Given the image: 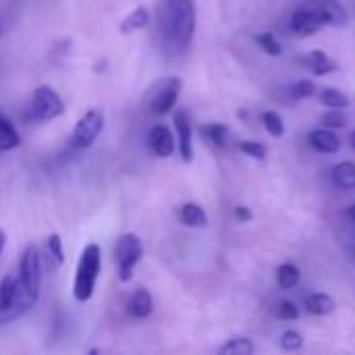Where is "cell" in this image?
<instances>
[{
  "label": "cell",
  "mask_w": 355,
  "mask_h": 355,
  "mask_svg": "<svg viewBox=\"0 0 355 355\" xmlns=\"http://www.w3.org/2000/svg\"><path fill=\"white\" fill-rule=\"evenodd\" d=\"M320 4L327 17V25H347L349 15L339 0H320Z\"/></svg>",
  "instance_id": "cell-20"
},
{
  "label": "cell",
  "mask_w": 355,
  "mask_h": 355,
  "mask_svg": "<svg viewBox=\"0 0 355 355\" xmlns=\"http://www.w3.org/2000/svg\"><path fill=\"white\" fill-rule=\"evenodd\" d=\"M127 312L131 318H137V320H144L148 318L152 312H154V297L148 289H135L127 302Z\"/></svg>",
  "instance_id": "cell-12"
},
{
  "label": "cell",
  "mask_w": 355,
  "mask_h": 355,
  "mask_svg": "<svg viewBox=\"0 0 355 355\" xmlns=\"http://www.w3.org/2000/svg\"><path fill=\"white\" fill-rule=\"evenodd\" d=\"M21 144V135L15 127V123L0 112V152H10Z\"/></svg>",
  "instance_id": "cell-17"
},
{
  "label": "cell",
  "mask_w": 355,
  "mask_h": 355,
  "mask_svg": "<svg viewBox=\"0 0 355 355\" xmlns=\"http://www.w3.org/2000/svg\"><path fill=\"white\" fill-rule=\"evenodd\" d=\"M262 123L266 127V131L272 135V137H283L285 135V123H283V116L275 110H266L262 114Z\"/></svg>",
  "instance_id": "cell-25"
},
{
  "label": "cell",
  "mask_w": 355,
  "mask_h": 355,
  "mask_svg": "<svg viewBox=\"0 0 355 355\" xmlns=\"http://www.w3.org/2000/svg\"><path fill=\"white\" fill-rule=\"evenodd\" d=\"M320 123L327 127V129H343L347 125V116L341 108H329L322 116H320Z\"/></svg>",
  "instance_id": "cell-27"
},
{
  "label": "cell",
  "mask_w": 355,
  "mask_h": 355,
  "mask_svg": "<svg viewBox=\"0 0 355 355\" xmlns=\"http://www.w3.org/2000/svg\"><path fill=\"white\" fill-rule=\"evenodd\" d=\"M104 129V112L100 108H92L87 110L73 127V133H71V146L73 148H89L94 146V141L98 139V135L102 133Z\"/></svg>",
  "instance_id": "cell-8"
},
{
  "label": "cell",
  "mask_w": 355,
  "mask_h": 355,
  "mask_svg": "<svg viewBox=\"0 0 355 355\" xmlns=\"http://www.w3.org/2000/svg\"><path fill=\"white\" fill-rule=\"evenodd\" d=\"M46 248H48V254L52 256V260L56 264H62L64 262V252H62V239H60V235H56V233L48 235Z\"/></svg>",
  "instance_id": "cell-29"
},
{
  "label": "cell",
  "mask_w": 355,
  "mask_h": 355,
  "mask_svg": "<svg viewBox=\"0 0 355 355\" xmlns=\"http://www.w3.org/2000/svg\"><path fill=\"white\" fill-rule=\"evenodd\" d=\"M173 123H175L177 137H179V154L183 162H191L193 160V129H191V121L187 112L177 110L173 116Z\"/></svg>",
  "instance_id": "cell-10"
},
{
  "label": "cell",
  "mask_w": 355,
  "mask_h": 355,
  "mask_svg": "<svg viewBox=\"0 0 355 355\" xmlns=\"http://www.w3.org/2000/svg\"><path fill=\"white\" fill-rule=\"evenodd\" d=\"M148 146L158 158H168L175 152V137L166 125H154L148 133Z\"/></svg>",
  "instance_id": "cell-11"
},
{
  "label": "cell",
  "mask_w": 355,
  "mask_h": 355,
  "mask_svg": "<svg viewBox=\"0 0 355 355\" xmlns=\"http://www.w3.org/2000/svg\"><path fill=\"white\" fill-rule=\"evenodd\" d=\"M314 94H316V85L310 79H300L291 85V98H295V100H304Z\"/></svg>",
  "instance_id": "cell-28"
},
{
  "label": "cell",
  "mask_w": 355,
  "mask_h": 355,
  "mask_svg": "<svg viewBox=\"0 0 355 355\" xmlns=\"http://www.w3.org/2000/svg\"><path fill=\"white\" fill-rule=\"evenodd\" d=\"M335 300L329 293H314L306 300V310L312 316H329L335 312Z\"/></svg>",
  "instance_id": "cell-18"
},
{
  "label": "cell",
  "mask_w": 355,
  "mask_h": 355,
  "mask_svg": "<svg viewBox=\"0 0 355 355\" xmlns=\"http://www.w3.org/2000/svg\"><path fill=\"white\" fill-rule=\"evenodd\" d=\"M179 218L185 227H191V229H202L208 225V214L206 210L200 206V204H193V202H187L179 208Z\"/></svg>",
  "instance_id": "cell-15"
},
{
  "label": "cell",
  "mask_w": 355,
  "mask_h": 355,
  "mask_svg": "<svg viewBox=\"0 0 355 355\" xmlns=\"http://www.w3.org/2000/svg\"><path fill=\"white\" fill-rule=\"evenodd\" d=\"M239 150L245 156L254 158V160H264L266 158V146L260 144V141H241L239 144Z\"/></svg>",
  "instance_id": "cell-30"
},
{
  "label": "cell",
  "mask_w": 355,
  "mask_h": 355,
  "mask_svg": "<svg viewBox=\"0 0 355 355\" xmlns=\"http://www.w3.org/2000/svg\"><path fill=\"white\" fill-rule=\"evenodd\" d=\"M196 0H160L158 37L168 54H181L189 48L196 33Z\"/></svg>",
  "instance_id": "cell-1"
},
{
  "label": "cell",
  "mask_w": 355,
  "mask_h": 355,
  "mask_svg": "<svg viewBox=\"0 0 355 355\" xmlns=\"http://www.w3.org/2000/svg\"><path fill=\"white\" fill-rule=\"evenodd\" d=\"M302 279V272L295 264H281L279 270H277V281L281 285V289H293Z\"/></svg>",
  "instance_id": "cell-22"
},
{
  "label": "cell",
  "mask_w": 355,
  "mask_h": 355,
  "mask_svg": "<svg viewBox=\"0 0 355 355\" xmlns=\"http://www.w3.org/2000/svg\"><path fill=\"white\" fill-rule=\"evenodd\" d=\"M152 23V15L146 6H137L133 8L123 21H121V31L123 33H133V31H139L144 27H148Z\"/></svg>",
  "instance_id": "cell-16"
},
{
  "label": "cell",
  "mask_w": 355,
  "mask_h": 355,
  "mask_svg": "<svg viewBox=\"0 0 355 355\" xmlns=\"http://www.w3.org/2000/svg\"><path fill=\"white\" fill-rule=\"evenodd\" d=\"M60 114H64V102L62 98L50 87V85H40L29 102V116L35 123H46L54 121Z\"/></svg>",
  "instance_id": "cell-6"
},
{
  "label": "cell",
  "mask_w": 355,
  "mask_h": 355,
  "mask_svg": "<svg viewBox=\"0 0 355 355\" xmlns=\"http://www.w3.org/2000/svg\"><path fill=\"white\" fill-rule=\"evenodd\" d=\"M19 283L23 289V295L33 306L42 291V258L35 245H27L19 260Z\"/></svg>",
  "instance_id": "cell-5"
},
{
  "label": "cell",
  "mask_w": 355,
  "mask_h": 355,
  "mask_svg": "<svg viewBox=\"0 0 355 355\" xmlns=\"http://www.w3.org/2000/svg\"><path fill=\"white\" fill-rule=\"evenodd\" d=\"M235 216L239 223H250L252 220V210L248 206H237L235 208Z\"/></svg>",
  "instance_id": "cell-33"
},
{
  "label": "cell",
  "mask_w": 355,
  "mask_h": 355,
  "mask_svg": "<svg viewBox=\"0 0 355 355\" xmlns=\"http://www.w3.org/2000/svg\"><path fill=\"white\" fill-rule=\"evenodd\" d=\"M0 33H2V25H0Z\"/></svg>",
  "instance_id": "cell-37"
},
{
  "label": "cell",
  "mask_w": 355,
  "mask_h": 355,
  "mask_svg": "<svg viewBox=\"0 0 355 355\" xmlns=\"http://www.w3.org/2000/svg\"><path fill=\"white\" fill-rule=\"evenodd\" d=\"M333 183L339 189H355V162H339L333 168Z\"/></svg>",
  "instance_id": "cell-19"
},
{
  "label": "cell",
  "mask_w": 355,
  "mask_h": 355,
  "mask_svg": "<svg viewBox=\"0 0 355 355\" xmlns=\"http://www.w3.org/2000/svg\"><path fill=\"white\" fill-rule=\"evenodd\" d=\"M254 40H256V44H258L268 56H281V54H283V46L279 44V40L275 37V33L264 31V33H258Z\"/></svg>",
  "instance_id": "cell-26"
},
{
  "label": "cell",
  "mask_w": 355,
  "mask_h": 355,
  "mask_svg": "<svg viewBox=\"0 0 355 355\" xmlns=\"http://www.w3.org/2000/svg\"><path fill=\"white\" fill-rule=\"evenodd\" d=\"M27 308H31V304L23 295L19 277L4 275L0 281V316L2 318H15L21 312H25Z\"/></svg>",
  "instance_id": "cell-7"
},
{
  "label": "cell",
  "mask_w": 355,
  "mask_h": 355,
  "mask_svg": "<svg viewBox=\"0 0 355 355\" xmlns=\"http://www.w3.org/2000/svg\"><path fill=\"white\" fill-rule=\"evenodd\" d=\"M324 25H327V17L320 0H310L308 4L297 8L291 17V29L297 35H312Z\"/></svg>",
  "instance_id": "cell-9"
},
{
  "label": "cell",
  "mask_w": 355,
  "mask_h": 355,
  "mask_svg": "<svg viewBox=\"0 0 355 355\" xmlns=\"http://www.w3.org/2000/svg\"><path fill=\"white\" fill-rule=\"evenodd\" d=\"M349 141H352V148H354V150H355V131H354V133H352V137H349Z\"/></svg>",
  "instance_id": "cell-36"
},
{
  "label": "cell",
  "mask_w": 355,
  "mask_h": 355,
  "mask_svg": "<svg viewBox=\"0 0 355 355\" xmlns=\"http://www.w3.org/2000/svg\"><path fill=\"white\" fill-rule=\"evenodd\" d=\"M281 347L285 352H300L304 347V337L300 333H295V331H287L281 337Z\"/></svg>",
  "instance_id": "cell-31"
},
{
  "label": "cell",
  "mask_w": 355,
  "mask_h": 355,
  "mask_svg": "<svg viewBox=\"0 0 355 355\" xmlns=\"http://www.w3.org/2000/svg\"><path fill=\"white\" fill-rule=\"evenodd\" d=\"M347 214H349V218H352V220L355 223V204L352 206V208H349V212H347Z\"/></svg>",
  "instance_id": "cell-35"
},
{
  "label": "cell",
  "mask_w": 355,
  "mask_h": 355,
  "mask_svg": "<svg viewBox=\"0 0 355 355\" xmlns=\"http://www.w3.org/2000/svg\"><path fill=\"white\" fill-rule=\"evenodd\" d=\"M4 248H6V233L0 229V256H2V252H4Z\"/></svg>",
  "instance_id": "cell-34"
},
{
  "label": "cell",
  "mask_w": 355,
  "mask_h": 355,
  "mask_svg": "<svg viewBox=\"0 0 355 355\" xmlns=\"http://www.w3.org/2000/svg\"><path fill=\"white\" fill-rule=\"evenodd\" d=\"M102 270V250L98 243H87L79 256L75 279H73V297L79 304H85L92 300L98 279Z\"/></svg>",
  "instance_id": "cell-2"
},
{
  "label": "cell",
  "mask_w": 355,
  "mask_h": 355,
  "mask_svg": "<svg viewBox=\"0 0 355 355\" xmlns=\"http://www.w3.org/2000/svg\"><path fill=\"white\" fill-rule=\"evenodd\" d=\"M254 352H256L254 343L245 337H235L218 349L220 355H252Z\"/></svg>",
  "instance_id": "cell-23"
},
{
  "label": "cell",
  "mask_w": 355,
  "mask_h": 355,
  "mask_svg": "<svg viewBox=\"0 0 355 355\" xmlns=\"http://www.w3.org/2000/svg\"><path fill=\"white\" fill-rule=\"evenodd\" d=\"M302 64H306L308 69L314 71V75H329L337 69V64L329 58V54L324 50H312L302 54Z\"/></svg>",
  "instance_id": "cell-14"
},
{
  "label": "cell",
  "mask_w": 355,
  "mask_h": 355,
  "mask_svg": "<svg viewBox=\"0 0 355 355\" xmlns=\"http://www.w3.org/2000/svg\"><path fill=\"white\" fill-rule=\"evenodd\" d=\"M181 89H183V81L179 77H162L154 81L141 100L144 112L150 116H164L179 102Z\"/></svg>",
  "instance_id": "cell-3"
},
{
  "label": "cell",
  "mask_w": 355,
  "mask_h": 355,
  "mask_svg": "<svg viewBox=\"0 0 355 355\" xmlns=\"http://www.w3.org/2000/svg\"><path fill=\"white\" fill-rule=\"evenodd\" d=\"M200 133L216 148H225L227 146V137H229V131L223 123H208V125H202L200 127Z\"/></svg>",
  "instance_id": "cell-21"
},
{
  "label": "cell",
  "mask_w": 355,
  "mask_h": 355,
  "mask_svg": "<svg viewBox=\"0 0 355 355\" xmlns=\"http://www.w3.org/2000/svg\"><path fill=\"white\" fill-rule=\"evenodd\" d=\"M277 316H279L281 320H295V318L300 316V308H297L293 302L283 300V302L277 306Z\"/></svg>",
  "instance_id": "cell-32"
},
{
  "label": "cell",
  "mask_w": 355,
  "mask_h": 355,
  "mask_svg": "<svg viewBox=\"0 0 355 355\" xmlns=\"http://www.w3.org/2000/svg\"><path fill=\"white\" fill-rule=\"evenodd\" d=\"M144 258V243L135 233H123L114 243L116 275L123 283H129L135 275V266Z\"/></svg>",
  "instance_id": "cell-4"
},
{
  "label": "cell",
  "mask_w": 355,
  "mask_h": 355,
  "mask_svg": "<svg viewBox=\"0 0 355 355\" xmlns=\"http://www.w3.org/2000/svg\"><path fill=\"white\" fill-rule=\"evenodd\" d=\"M320 102L324 106H329V108H341V110H345L349 106V96L343 94L341 89H337V87H324L322 94H320Z\"/></svg>",
  "instance_id": "cell-24"
},
{
  "label": "cell",
  "mask_w": 355,
  "mask_h": 355,
  "mask_svg": "<svg viewBox=\"0 0 355 355\" xmlns=\"http://www.w3.org/2000/svg\"><path fill=\"white\" fill-rule=\"evenodd\" d=\"M310 144L314 150L322 154H335L341 148V139L337 137V133H333V129H327V127L314 129L310 133Z\"/></svg>",
  "instance_id": "cell-13"
}]
</instances>
